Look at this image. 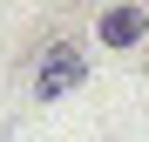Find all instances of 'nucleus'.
<instances>
[{"mask_svg": "<svg viewBox=\"0 0 149 142\" xmlns=\"http://www.w3.org/2000/svg\"><path fill=\"white\" fill-rule=\"evenodd\" d=\"M102 41H109V47L142 41V14H136V7H109V14H102Z\"/></svg>", "mask_w": 149, "mask_h": 142, "instance_id": "obj_2", "label": "nucleus"}, {"mask_svg": "<svg viewBox=\"0 0 149 142\" xmlns=\"http://www.w3.org/2000/svg\"><path fill=\"white\" fill-rule=\"evenodd\" d=\"M74 81H81V54H74V47H47V61H41V75H34V95L54 102V95L74 88Z\"/></svg>", "mask_w": 149, "mask_h": 142, "instance_id": "obj_1", "label": "nucleus"}]
</instances>
